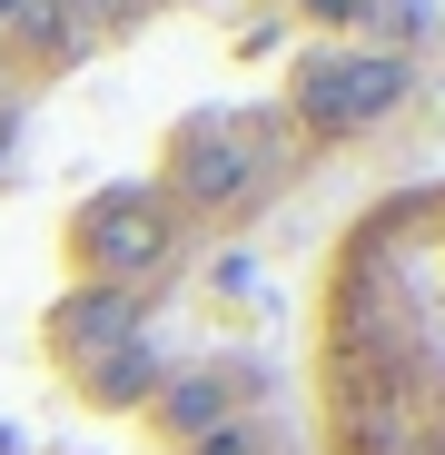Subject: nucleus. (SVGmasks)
I'll list each match as a JSON object with an SVG mask.
<instances>
[{"label":"nucleus","mask_w":445,"mask_h":455,"mask_svg":"<svg viewBox=\"0 0 445 455\" xmlns=\"http://www.w3.org/2000/svg\"><path fill=\"white\" fill-rule=\"evenodd\" d=\"M445 109V0H0V455H307L337 218Z\"/></svg>","instance_id":"nucleus-1"},{"label":"nucleus","mask_w":445,"mask_h":455,"mask_svg":"<svg viewBox=\"0 0 445 455\" xmlns=\"http://www.w3.org/2000/svg\"><path fill=\"white\" fill-rule=\"evenodd\" d=\"M307 455H445V159L377 179L307 277Z\"/></svg>","instance_id":"nucleus-2"}]
</instances>
